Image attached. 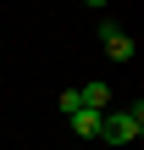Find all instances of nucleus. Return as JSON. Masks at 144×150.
<instances>
[{
    "label": "nucleus",
    "mask_w": 144,
    "mask_h": 150,
    "mask_svg": "<svg viewBox=\"0 0 144 150\" xmlns=\"http://www.w3.org/2000/svg\"><path fill=\"white\" fill-rule=\"evenodd\" d=\"M144 128V106L133 100V106H117V111H100V139L105 145H133Z\"/></svg>",
    "instance_id": "obj_1"
},
{
    "label": "nucleus",
    "mask_w": 144,
    "mask_h": 150,
    "mask_svg": "<svg viewBox=\"0 0 144 150\" xmlns=\"http://www.w3.org/2000/svg\"><path fill=\"white\" fill-rule=\"evenodd\" d=\"M100 39H105V56H111V61H133V39H128V33H122L111 17L100 22Z\"/></svg>",
    "instance_id": "obj_2"
},
{
    "label": "nucleus",
    "mask_w": 144,
    "mask_h": 150,
    "mask_svg": "<svg viewBox=\"0 0 144 150\" xmlns=\"http://www.w3.org/2000/svg\"><path fill=\"white\" fill-rule=\"evenodd\" d=\"M78 106H83V111H105V106H111V83H100V78L83 83V89H78Z\"/></svg>",
    "instance_id": "obj_3"
},
{
    "label": "nucleus",
    "mask_w": 144,
    "mask_h": 150,
    "mask_svg": "<svg viewBox=\"0 0 144 150\" xmlns=\"http://www.w3.org/2000/svg\"><path fill=\"white\" fill-rule=\"evenodd\" d=\"M72 128L83 139H100V111H72Z\"/></svg>",
    "instance_id": "obj_4"
}]
</instances>
